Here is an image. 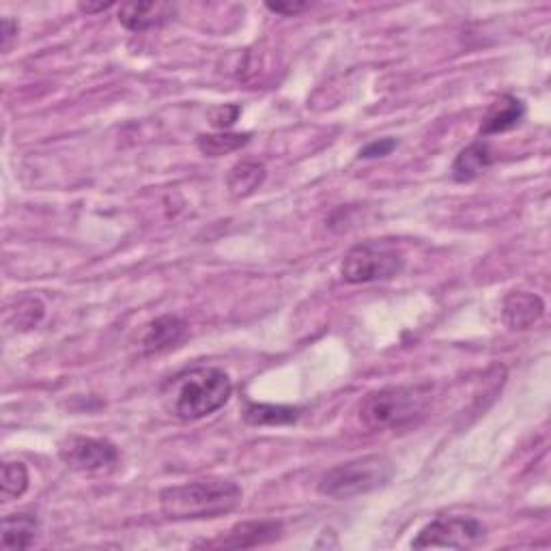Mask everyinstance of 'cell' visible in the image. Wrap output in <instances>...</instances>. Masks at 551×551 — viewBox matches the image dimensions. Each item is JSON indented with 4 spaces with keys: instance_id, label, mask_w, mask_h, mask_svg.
<instances>
[{
    "instance_id": "cell-24",
    "label": "cell",
    "mask_w": 551,
    "mask_h": 551,
    "mask_svg": "<svg viewBox=\"0 0 551 551\" xmlns=\"http://www.w3.org/2000/svg\"><path fill=\"white\" fill-rule=\"evenodd\" d=\"M110 7H112V3H97V5L80 3V5H78V9H80L82 13H100V11H106V9H110Z\"/></svg>"
},
{
    "instance_id": "cell-16",
    "label": "cell",
    "mask_w": 551,
    "mask_h": 551,
    "mask_svg": "<svg viewBox=\"0 0 551 551\" xmlns=\"http://www.w3.org/2000/svg\"><path fill=\"white\" fill-rule=\"evenodd\" d=\"M265 166L259 162H239L231 168L229 177H226V186H229V192L235 196V199H246V196L254 194L261 183L265 181Z\"/></svg>"
},
{
    "instance_id": "cell-6",
    "label": "cell",
    "mask_w": 551,
    "mask_h": 551,
    "mask_svg": "<svg viewBox=\"0 0 551 551\" xmlns=\"http://www.w3.org/2000/svg\"><path fill=\"white\" fill-rule=\"evenodd\" d=\"M485 526L474 517H437L431 524L422 528L412 541V549H431V547H448V549H468L485 539Z\"/></svg>"
},
{
    "instance_id": "cell-17",
    "label": "cell",
    "mask_w": 551,
    "mask_h": 551,
    "mask_svg": "<svg viewBox=\"0 0 551 551\" xmlns=\"http://www.w3.org/2000/svg\"><path fill=\"white\" fill-rule=\"evenodd\" d=\"M248 143H250V134H233V132L201 134L199 140H196L199 151L207 155V158H220V155L242 149Z\"/></svg>"
},
{
    "instance_id": "cell-19",
    "label": "cell",
    "mask_w": 551,
    "mask_h": 551,
    "mask_svg": "<svg viewBox=\"0 0 551 551\" xmlns=\"http://www.w3.org/2000/svg\"><path fill=\"white\" fill-rule=\"evenodd\" d=\"M44 304L37 298H31V295H26V298H20L16 302V319H13V326L18 330H31L35 326H39V321L44 319Z\"/></svg>"
},
{
    "instance_id": "cell-14",
    "label": "cell",
    "mask_w": 551,
    "mask_h": 551,
    "mask_svg": "<svg viewBox=\"0 0 551 551\" xmlns=\"http://www.w3.org/2000/svg\"><path fill=\"white\" fill-rule=\"evenodd\" d=\"M493 162H496V153H493V149L487 143H474L470 147H465L457 155V160L452 162V177L461 183L472 181Z\"/></svg>"
},
{
    "instance_id": "cell-3",
    "label": "cell",
    "mask_w": 551,
    "mask_h": 551,
    "mask_svg": "<svg viewBox=\"0 0 551 551\" xmlns=\"http://www.w3.org/2000/svg\"><path fill=\"white\" fill-rule=\"evenodd\" d=\"M429 384L390 386L369 392L360 403V422L369 431H399L414 425L431 405Z\"/></svg>"
},
{
    "instance_id": "cell-15",
    "label": "cell",
    "mask_w": 551,
    "mask_h": 551,
    "mask_svg": "<svg viewBox=\"0 0 551 551\" xmlns=\"http://www.w3.org/2000/svg\"><path fill=\"white\" fill-rule=\"evenodd\" d=\"M302 409L289 405H267V403H248L244 420L252 427H276L291 425L300 418Z\"/></svg>"
},
{
    "instance_id": "cell-8",
    "label": "cell",
    "mask_w": 551,
    "mask_h": 551,
    "mask_svg": "<svg viewBox=\"0 0 551 551\" xmlns=\"http://www.w3.org/2000/svg\"><path fill=\"white\" fill-rule=\"evenodd\" d=\"M177 7L171 3H130L119 7V24L132 33L160 28L175 18Z\"/></svg>"
},
{
    "instance_id": "cell-5",
    "label": "cell",
    "mask_w": 551,
    "mask_h": 551,
    "mask_svg": "<svg viewBox=\"0 0 551 551\" xmlns=\"http://www.w3.org/2000/svg\"><path fill=\"white\" fill-rule=\"evenodd\" d=\"M405 259L401 250L388 244L366 242L353 246L341 261V276L349 285L390 280L403 272Z\"/></svg>"
},
{
    "instance_id": "cell-7",
    "label": "cell",
    "mask_w": 551,
    "mask_h": 551,
    "mask_svg": "<svg viewBox=\"0 0 551 551\" xmlns=\"http://www.w3.org/2000/svg\"><path fill=\"white\" fill-rule=\"evenodd\" d=\"M61 461L76 472H104L119 461V450L104 437L69 435L59 448Z\"/></svg>"
},
{
    "instance_id": "cell-10",
    "label": "cell",
    "mask_w": 551,
    "mask_h": 551,
    "mask_svg": "<svg viewBox=\"0 0 551 551\" xmlns=\"http://www.w3.org/2000/svg\"><path fill=\"white\" fill-rule=\"evenodd\" d=\"M186 328V321L179 319L177 315H162L145 328L143 336H140V347H143L147 356L164 353L177 347L186 338Z\"/></svg>"
},
{
    "instance_id": "cell-21",
    "label": "cell",
    "mask_w": 551,
    "mask_h": 551,
    "mask_svg": "<svg viewBox=\"0 0 551 551\" xmlns=\"http://www.w3.org/2000/svg\"><path fill=\"white\" fill-rule=\"evenodd\" d=\"M397 140L394 138H379L373 140V143L366 145L364 149H360V158L362 160H373V158H384V155H390L394 149H397Z\"/></svg>"
},
{
    "instance_id": "cell-12",
    "label": "cell",
    "mask_w": 551,
    "mask_h": 551,
    "mask_svg": "<svg viewBox=\"0 0 551 551\" xmlns=\"http://www.w3.org/2000/svg\"><path fill=\"white\" fill-rule=\"evenodd\" d=\"M524 117H526V104L513 95H502L500 100H496L489 106L487 115L483 117V123H480V134L493 136V134L511 132L521 121H524Z\"/></svg>"
},
{
    "instance_id": "cell-1",
    "label": "cell",
    "mask_w": 551,
    "mask_h": 551,
    "mask_svg": "<svg viewBox=\"0 0 551 551\" xmlns=\"http://www.w3.org/2000/svg\"><path fill=\"white\" fill-rule=\"evenodd\" d=\"M233 381L214 366H201L175 375L162 388L166 412L183 422L203 420L229 403Z\"/></svg>"
},
{
    "instance_id": "cell-2",
    "label": "cell",
    "mask_w": 551,
    "mask_h": 551,
    "mask_svg": "<svg viewBox=\"0 0 551 551\" xmlns=\"http://www.w3.org/2000/svg\"><path fill=\"white\" fill-rule=\"evenodd\" d=\"M244 491L233 480L203 478L194 483L166 487L160 493L162 513L175 521L216 519L233 513Z\"/></svg>"
},
{
    "instance_id": "cell-9",
    "label": "cell",
    "mask_w": 551,
    "mask_h": 551,
    "mask_svg": "<svg viewBox=\"0 0 551 551\" xmlns=\"http://www.w3.org/2000/svg\"><path fill=\"white\" fill-rule=\"evenodd\" d=\"M545 313V304L536 293L513 291L502 304V319L511 330H528Z\"/></svg>"
},
{
    "instance_id": "cell-18",
    "label": "cell",
    "mask_w": 551,
    "mask_h": 551,
    "mask_svg": "<svg viewBox=\"0 0 551 551\" xmlns=\"http://www.w3.org/2000/svg\"><path fill=\"white\" fill-rule=\"evenodd\" d=\"M31 476H28V468L22 461H7L3 465V502H11L22 498Z\"/></svg>"
},
{
    "instance_id": "cell-20",
    "label": "cell",
    "mask_w": 551,
    "mask_h": 551,
    "mask_svg": "<svg viewBox=\"0 0 551 551\" xmlns=\"http://www.w3.org/2000/svg\"><path fill=\"white\" fill-rule=\"evenodd\" d=\"M239 115H242V108L235 104H224L211 110L209 119L214 123V127H218V130H226V127H231L237 121Z\"/></svg>"
},
{
    "instance_id": "cell-13",
    "label": "cell",
    "mask_w": 551,
    "mask_h": 551,
    "mask_svg": "<svg viewBox=\"0 0 551 551\" xmlns=\"http://www.w3.org/2000/svg\"><path fill=\"white\" fill-rule=\"evenodd\" d=\"M39 519L31 513L3 517V549H28L39 536Z\"/></svg>"
},
{
    "instance_id": "cell-22",
    "label": "cell",
    "mask_w": 551,
    "mask_h": 551,
    "mask_svg": "<svg viewBox=\"0 0 551 551\" xmlns=\"http://www.w3.org/2000/svg\"><path fill=\"white\" fill-rule=\"evenodd\" d=\"M18 31H20V26L16 20L3 18V24H0V46H3L5 54L11 50L13 41L18 39Z\"/></svg>"
},
{
    "instance_id": "cell-23",
    "label": "cell",
    "mask_w": 551,
    "mask_h": 551,
    "mask_svg": "<svg viewBox=\"0 0 551 551\" xmlns=\"http://www.w3.org/2000/svg\"><path fill=\"white\" fill-rule=\"evenodd\" d=\"M265 7L272 13H280V16H298V13L306 11L308 3H265Z\"/></svg>"
},
{
    "instance_id": "cell-11",
    "label": "cell",
    "mask_w": 551,
    "mask_h": 551,
    "mask_svg": "<svg viewBox=\"0 0 551 551\" xmlns=\"http://www.w3.org/2000/svg\"><path fill=\"white\" fill-rule=\"evenodd\" d=\"M282 534V526L276 521H246V524H237L231 532H226L222 539L205 543V547H257L276 541Z\"/></svg>"
},
{
    "instance_id": "cell-4",
    "label": "cell",
    "mask_w": 551,
    "mask_h": 551,
    "mask_svg": "<svg viewBox=\"0 0 551 551\" xmlns=\"http://www.w3.org/2000/svg\"><path fill=\"white\" fill-rule=\"evenodd\" d=\"M394 476V465L381 455H369L336 465L319 478V493L332 500H351L386 487Z\"/></svg>"
}]
</instances>
